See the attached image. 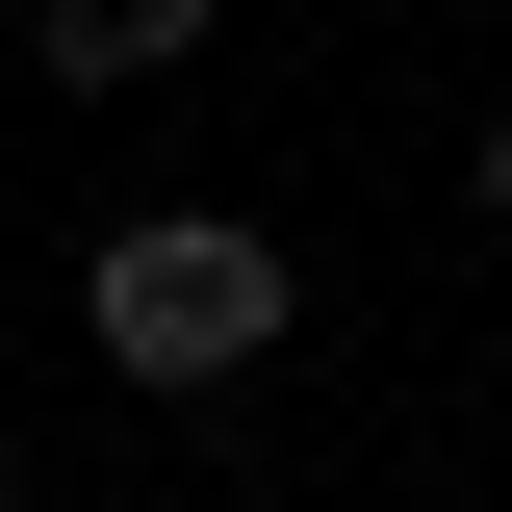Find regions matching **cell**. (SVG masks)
<instances>
[{
	"label": "cell",
	"instance_id": "3",
	"mask_svg": "<svg viewBox=\"0 0 512 512\" xmlns=\"http://www.w3.org/2000/svg\"><path fill=\"white\" fill-rule=\"evenodd\" d=\"M461 205H487V231H512V103H487V128H461Z\"/></svg>",
	"mask_w": 512,
	"mask_h": 512
},
{
	"label": "cell",
	"instance_id": "1",
	"mask_svg": "<svg viewBox=\"0 0 512 512\" xmlns=\"http://www.w3.org/2000/svg\"><path fill=\"white\" fill-rule=\"evenodd\" d=\"M77 333H103V384L205 410V384H256L308 333V256L256 231V205H103V231H77Z\"/></svg>",
	"mask_w": 512,
	"mask_h": 512
},
{
	"label": "cell",
	"instance_id": "2",
	"mask_svg": "<svg viewBox=\"0 0 512 512\" xmlns=\"http://www.w3.org/2000/svg\"><path fill=\"white\" fill-rule=\"evenodd\" d=\"M205 26L231 0H26V77L52 103H154V77H205Z\"/></svg>",
	"mask_w": 512,
	"mask_h": 512
},
{
	"label": "cell",
	"instance_id": "4",
	"mask_svg": "<svg viewBox=\"0 0 512 512\" xmlns=\"http://www.w3.org/2000/svg\"><path fill=\"white\" fill-rule=\"evenodd\" d=\"M0 512H26V487H0Z\"/></svg>",
	"mask_w": 512,
	"mask_h": 512
}]
</instances>
